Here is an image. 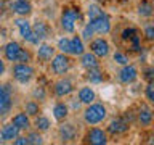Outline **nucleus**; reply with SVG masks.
Masks as SVG:
<instances>
[{"label":"nucleus","mask_w":154,"mask_h":145,"mask_svg":"<svg viewBox=\"0 0 154 145\" xmlns=\"http://www.w3.org/2000/svg\"><path fill=\"white\" fill-rule=\"evenodd\" d=\"M137 121L143 126V127H149V126L152 124V110L149 108L146 103H143L140 106V110L137 113Z\"/></svg>","instance_id":"nucleus-19"},{"label":"nucleus","mask_w":154,"mask_h":145,"mask_svg":"<svg viewBox=\"0 0 154 145\" xmlns=\"http://www.w3.org/2000/svg\"><path fill=\"white\" fill-rule=\"evenodd\" d=\"M144 37H146L149 42H152V40H154V26H152L151 23L144 26Z\"/></svg>","instance_id":"nucleus-38"},{"label":"nucleus","mask_w":154,"mask_h":145,"mask_svg":"<svg viewBox=\"0 0 154 145\" xmlns=\"http://www.w3.org/2000/svg\"><path fill=\"white\" fill-rule=\"evenodd\" d=\"M143 74H144V79H146L148 82H152V79H154V68H152V66L144 68Z\"/></svg>","instance_id":"nucleus-40"},{"label":"nucleus","mask_w":154,"mask_h":145,"mask_svg":"<svg viewBox=\"0 0 154 145\" xmlns=\"http://www.w3.org/2000/svg\"><path fill=\"white\" fill-rule=\"evenodd\" d=\"M93 29L90 27V24L87 23L85 26H84V29H82V34H80V39L82 40H87V42H90L91 39H93Z\"/></svg>","instance_id":"nucleus-33"},{"label":"nucleus","mask_w":154,"mask_h":145,"mask_svg":"<svg viewBox=\"0 0 154 145\" xmlns=\"http://www.w3.org/2000/svg\"><path fill=\"white\" fill-rule=\"evenodd\" d=\"M34 74H35V69L29 63H14L13 65V79L19 84H29Z\"/></svg>","instance_id":"nucleus-4"},{"label":"nucleus","mask_w":154,"mask_h":145,"mask_svg":"<svg viewBox=\"0 0 154 145\" xmlns=\"http://www.w3.org/2000/svg\"><path fill=\"white\" fill-rule=\"evenodd\" d=\"M10 123L14 124L19 130H27V129H31V118L24 113V111H18V113H14L11 116V119H10Z\"/></svg>","instance_id":"nucleus-18"},{"label":"nucleus","mask_w":154,"mask_h":145,"mask_svg":"<svg viewBox=\"0 0 154 145\" xmlns=\"http://www.w3.org/2000/svg\"><path fill=\"white\" fill-rule=\"evenodd\" d=\"M82 18V13L79 8L75 7H66L63 8V13H61V18H60V23H61V27L64 32H74L75 31V23Z\"/></svg>","instance_id":"nucleus-2"},{"label":"nucleus","mask_w":154,"mask_h":145,"mask_svg":"<svg viewBox=\"0 0 154 145\" xmlns=\"http://www.w3.org/2000/svg\"><path fill=\"white\" fill-rule=\"evenodd\" d=\"M58 135H60L61 142H72L77 137V129L72 123H67V121H61L60 127H58Z\"/></svg>","instance_id":"nucleus-14"},{"label":"nucleus","mask_w":154,"mask_h":145,"mask_svg":"<svg viewBox=\"0 0 154 145\" xmlns=\"http://www.w3.org/2000/svg\"><path fill=\"white\" fill-rule=\"evenodd\" d=\"M80 65L85 69H93V68H100V58L93 55L91 52H84L80 55Z\"/></svg>","instance_id":"nucleus-21"},{"label":"nucleus","mask_w":154,"mask_h":145,"mask_svg":"<svg viewBox=\"0 0 154 145\" xmlns=\"http://www.w3.org/2000/svg\"><path fill=\"white\" fill-rule=\"evenodd\" d=\"M55 55V48L50 44H38L37 48V61L40 63H48Z\"/></svg>","instance_id":"nucleus-20"},{"label":"nucleus","mask_w":154,"mask_h":145,"mask_svg":"<svg viewBox=\"0 0 154 145\" xmlns=\"http://www.w3.org/2000/svg\"><path fill=\"white\" fill-rule=\"evenodd\" d=\"M32 97H34V100H38V102L47 100V90H45V87H43V85H37V87H34V90H32Z\"/></svg>","instance_id":"nucleus-31"},{"label":"nucleus","mask_w":154,"mask_h":145,"mask_svg":"<svg viewBox=\"0 0 154 145\" xmlns=\"http://www.w3.org/2000/svg\"><path fill=\"white\" fill-rule=\"evenodd\" d=\"M77 98H79L82 105H90L96 100V92L90 85H82L79 92H77Z\"/></svg>","instance_id":"nucleus-17"},{"label":"nucleus","mask_w":154,"mask_h":145,"mask_svg":"<svg viewBox=\"0 0 154 145\" xmlns=\"http://www.w3.org/2000/svg\"><path fill=\"white\" fill-rule=\"evenodd\" d=\"M0 130H2V135H3V140H5V142H13V140L19 135V129H18L14 124H11V123L3 124Z\"/></svg>","instance_id":"nucleus-24"},{"label":"nucleus","mask_w":154,"mask_h":145,"mask_svg":"<svg viewBox=\"0 0 154 145\" xmlns=\"http://www.w3.org/2000/svg\"><path fill=\"white\" fill-rule=\"evenodd\" d=\"M13 143H14V145H29L26 135H18V137L13 140Z\"/></svg>","instance_id":"nucleus-42"},{"label":"nucleus","mask_w":154,"mask_h":145,"mask_svg":"<svg viewBox=\"0 0 154 145\" xmlns=\"http://www.w3.org/2000/svg\"><path fill=\"white\" fill-rule=\"evenodd\" d=\"M108 116V108L103 103H90L87 105V108L84 110V121L88 126H96L100 123H103Z\"/></svg>","instance_id":"nucleus-1"},{"label":"nucleus","mask_w":154,"mask_h":145,"mask_svg":"<svg viewBox=\"0 0 154 145\" xmlns=\"http://www.w3.org/2000/svg\"><path fill=\"white\" fill-rule=\"evenodd\" d=\"M117 79H119V82H122V84H133V82L138 79L137 66L130 65V63L124 65L120 68V71L117 72Z\"/></svg>","instance_id":"nucleus-12"},{"label":"nucleus","mask_w":154,"mask_h":145,"mask_svg":"<svg viewBox=\"0 0 154 145\" xmlns=\"http://www.w3.org/2000/svg\"><path fill=\"white\" fill-rule=\"evenodd\" d=\"M90 52L98 58H106L111 52V45L104 37H96L90 40Z\"/></svg>","instance_id":"nucleus-10"},{"label":"nucleus","mask_w":154,"mask_h":145,"mask_svg":"<svg viewBox=\"0 0 154 145\" xmlns=\"http://www.w3.org/2000/svg\"><path fill=\"white\" fill-rule=\"evenodd\" d=\"M56 48L61 53L69 55V39H67V37H61L60 40H58V44H56Z\"/></svg>","instance_id":"nucleus-32"},{"label":"nucleus","mask_w":154,"mask_h":145,"mask_svg":"<svg viewBox=\"0 0 154 145\" xmlns=\"http://www.w3.org/2000/svg\"><path fill=\"white\" fill-rule=\"evenodd\" d=\"M40 103H38L37 100H27L26 103H24V113H26L29 118H35L37 114H40Z\"/></svg>","instance_id":"nucleus-26"},{"label":"nucleus","mask_w":154,"mask_h":145,"mask_svg":"<svg viewBox=\"0 0 154 145\" xmlns=\"http://www.w3.org/2000/svg\"><path fill=\"white\" fill-rule=\"evenodd\" d=\"M21 44L14 42V40H10L8 44H5L3 47V55H5V60L7 61H11V63H18L19 60V55H21Z\"/></svg>","instance_id":"nucleus-15"},{"label":"nucleus","mask_w":154,"mask_h":145,"mask_svg":"<svg viewBox=\"0 0 154 145\" xmlns=\"http://www.w3.org/2000/svg\"><path fill=\"white\" fill-rule=\"evenodd\" d=\"M10 10L18 16L27 18L32 13V3L31 0H11L10 2Z\"/></svg>","instance_id":"nucleus-13"},{"label":"nucleus","mask_w":154,"mask_h":145,"mask_svg":"<svg viewBox=\"0 0 154 145\" xmlns=\"http://www.w3.org/2000/svg\"><path fill=\"white\" fill-rule=\"evenodd\" d=\"M51 126V121L47 118L45 114H37L35 119H34V127H35V130H38V132H47L48 129H50Z\"/></svg>","instance_id":"nucleus-27"},{"label":"nucleus","mask_w":154,"mask_h":145,"mask_svg":"<svg viewBox=\"0 0 154 145\" xmlns=\"http://www.w3.org/2000/svg\"><path fill=\"white\" fill-rule=\"evenodd\" d=\"M137 13L140 14L141 18H151L152 13H154V7L149 0H141L138 5H137Z\"/></svg>","instance_id":"nucleus-25"},{"label":"nucleus","mask_w":154,"mask_h":145,"mask_svg":"<svg viewBox=\"0 0 154 145\" xmlns=\"http://www.w3.org/2000/svg\"><path fill=\"white\" fill-rule=\"evenodd\" d=\"M112 60H114V63H117V65L124 66V65H127V63H128V56L125 55V53H122V52H114Z\"/></svg>","instance_id":"nucleus-35"},{"label":"nucleus","mask_w":154,"mask_h":145,"mask_svg":"<svg viewBox=\"0 0 154 145\" xmlns=\"http://www.w3.org/2000/svg\"><path fill=\"white\" fill-rule=\"evenodd\" d=\"M144 95H146V100L149 103H154V84L152 82H148V85L144 87Z\"/></svg>","instance_id":"nucleus-36"},{"label":"nucleus","mask_w":154,"mask_h":145,"mask_svg":"<svg viewBox=\"0 0 154 145\" xmlns=\"http://www.w3.org/2000/svg\"><path fill=\"white\" fill-rule=\"evenodd\" d=\"M74 89H75L74 82L71 79H67V77H60V79L53 84V94H55V97H58V98L71 95L72 92H74Z\"/></svg>","instance_id":"nucleus-8"},{"label":"nucleus","mask_w":154,"mask_h":145,"mask_svg":"<svg viewBox=\"0 0 154 145\" xmlns=\"http://www.w3.org/2000/svg\"><path fill=\"white\" fill-rule=\"evenodd\" d=\"M130 130V123L125 118H114L106 127V132L111 135H124Z\"/></svg>","instance_id":"nucleus-11"},{"label":"nucleus","mask_w":154,"mask_h":145,"mask_svg":"<svg viewBox=\"0 0 154 145\" xmlns=\"http://www.w3.org/2000/svg\"><path fill=\"white\" fill-rule=\"evenodd\" d=\"M67 116H69V106H67L64 102H56L53 105V118L56 121H64Z\"/></svg>","instance_id":"nucleus-23"},{"label":"nucleus","mask_w":154,"mask_h":145,"mask_svg":"<svg viewBox=\"0 0 154 145\" xmlns=\"http://www.w3.org/2000/svg\"><path fill=\"white\" fill-rule=\"evenodd\" d=\"M50 68H51V72L55 76H64L67 74V71L71 69V66H72V61H71V58L69 55H66V53H55L53 55V58L50 60Z\"/></svg>","instance_id":"nucleus-3"},{"label":"nucleus","mask_w":154,"mask_h":145,"mask_svg":"<svg viewBox=\"0 0 154 145\" xmlns=\"http://www.w3.org/2000/svg\"><path fill=\"white\" fill-rule=\"evenodd\" d=\"M5 69H7V68H5V61H3V58L0 56V77L5 74Z\"/></svg>","instance_id":"nucleus-43"},{"label":"nucleus","mask_w":154,"mask_h":145,"mask_svg":"<svg viewBox=\"0 0 154 145\" xmlns=\"http://www.w3.org/2000/svg\"><path fill=\"white\" fill-rule=\"evenodd\" d=\"M32 26V32H34V36H35L38 40H45V39L50 36V32H51V29L50 26H48V23H45L43 19H37L34 24H31Z\"/></svg>","instance_id":"nucleus-16"},{"label":"nucleus","mask_w":154,"mask_h":145,"mask_svg":"<svg viewBox=\"0 0 154 145\" xmlns=\"http://www.w3.org/2000/svg\"><path fill=\"white\" fill-rule=\"evenodd\" d=\"M31 58H32L31 52H29L27 48H23V50H21V55H19L18 63H29V61H31Z\"/></svg>","instance_id":"nucleus-39"},{"label":"nucleus","mask_w":154,"mask_h":145,"mask_svg":"<svg viewBox=\"0 0 154 145\" xmlns=\"http://www.w3.org/2000/svg\"><path fill=\"white\" fill-rule=\"evenodd\" d=\"M13 110V92L8 84H0V118H5Z\"/></svg>","instance_id":"nucleus-6"},{"label":"nucleus","mask_w":154,"mask_h":145,"mask_svg":"<svg viewBox=\"0 0 154 145\" xmlns=\"http://www.w3.org/2000/svg\"><path fill=\"white\" fill-rule=\"evenodd\" d=\"M108 140V132L101 127H90L85 134V142L90 145H106Z\"/></svg>","instance_id":"nucleus-9"},{"label":"nucleus","mask_w":154,"mask_h":145,"mask_svg":"<svg viewBox=\"0 0 154 145\" xmlns=\"http://www.w3.org/2000/svg\"><path fill=\"white\" fill-rule=\"evenodd\" d=\"M101 13H103V8L96 3H91V5H88V8H87V16H88V19H93L96 16H100Z\"/></svg>","instance_id":"nucleus-30"},{"label":"nucleus","mask_w":154,"mask_h":145,"mask_svg":"<svg viewBox=\"0 0 154 145\" xmlns=\"http://www.w3.org/2000/svg\"><path fill=\"white\" fill-rule=\"evenodd\" d=\"M10 2L11 0H0V16L7 13V10H10Z\"/></svg>","instance_id":"nucleus-41"},{"label":"nucleus","mask_w":154,"mask_h":145,"mask_svg":"<svg viewBox=\"0 0 154 145\" xmlns=\"http://www.w3.org/2000/svg\"><path fill=\"white\" fill-rule=\"evenodd\" d=\"M27 142L32 143V145H38V143H43V137H42V132H38V130H31V132H27Z\"/></svg>","instance_id":"nucleus-29"},{"label":"nucleus","mask_w":154,"mask_h":145,"mask_svg":"<svg viewBox=\"0 0 154 145\" xmlns=\"http://www.w3.org/2000/svg\"><path fill=\"white\" fill-rule=\"evenodd\" d=\"M88 24H90V27L93 29L95 34H101V36H104V34L111 32V19H109V16L104 11L101 13L100 16H96L93 19H88Z\"/></svg>","instance_id":"nucleus-7"},{"label":"nucleus","mask_w":154,"mask_h":145,"mask_svg":"<svg viewBox=\"0 0 154 145\" xmlns=\"http://www.w3.org/2000/svg\"><path fill=\"white\" fill-rule=\"evenodd\" d=\"M0 143H5V140H3V135H2V130H0Z\"/></svg>","instance_id":"nucleus-44"},{"label":"nucleus","mask_w":154,"mask_h":145,"mask_svg":"<svg viewBox=\"0 0 154 145\" xmlns=\"http://www.w3.org/2000/svg\"><path fill=\"white\" fill-rule=\"evenodd\" d=\"M13 23L16 24V27L19 29V34H21V37H23L27 44H32V45H38V44H40V40H38V39L34 36L32 26H31V23L27 21V18H24V16L14 18Z\"/></svg>","instance_id":"nucleus-5"},{"label":"nucleus","mask_w":154,"mask_h":145,"mask_svg":"<svg viewBox=\"0 0 154 145\" xmlns=\"http://www.w3.org/2000/svg\"><path fill=\"white\" fill-rule=\"evenodd\" d=\"M135 34H138V29L137 27H127V29H124L122 31V40L124 42H128L130 39H132Z\"/></svg>","instance_id":"nucleus-37"},{"label":"nucleus","mask_w":154,"mask_h":145,"mask_svg":"<svg viewBox=\"0 0 154 145\" xmlns=\"http://www.w3.org/2000/svg\"><path fill=\"white\" fill-rule=\"evenodd\" d=\"M128 44H130V48H132L133 52L141 50V37H140V34H135V36L128 40Z\"/></svg>","instance_id":"nucleus-34"},{"label":"nucleus","mask_w":154,"mask_h":145,"mask_svg":"<svg viewBox=\"0 0 154 145\" xmlns=\"http://www.w3.org/2000/svg\"><path fill=\"white\" fill-rule=\"evenodd\" d=\"M87 79L90 81V84H100L104 81L103 71L100 68H93V69H87Z\"/></svg>","instance_id":"nucleus-28"},{"label":"nucleus","mask_w":154,"mask_h":145,"mask_svg":"<svg viewBox=\"0 0 154 145\" xmlns=\"http://www.w3.org/2000/svg\"><path fill=\"white\" fill-rule=\"evenodd\" d=\"M85 52L84 40L80 39V36H74L69 39V55L72 56H80Z\"/></svg>","instance_id":"nucleus-22"}]
</instances>
